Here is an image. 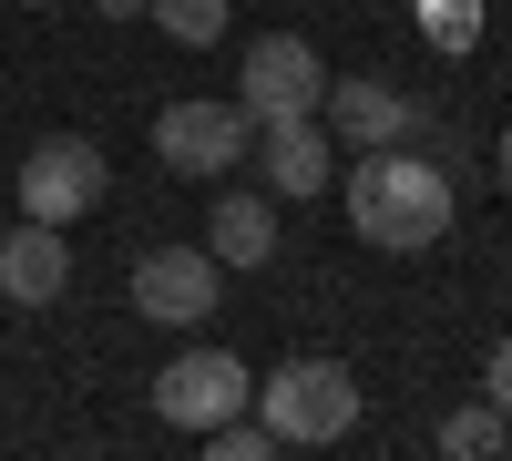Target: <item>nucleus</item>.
Here are the masks:
<instances>
[{"label":"nucleus","instance_id":"nucleus-1","mask_svg":"<svg viewBox=\"0 0 512 461\" xmlns=\"http://www.w3.org/2000/svg\"><path fill=\"white\" fill-rule=\"evenodd\" d=\"M461 216V195L431 154H400V144H369L349 164V226L369 246H390V257H420V246H441Z\"/></svg>","mask_w":512,"mask_h":461},{"label":"nucleus","instance_id":"nucleus-2","mask_svg":"<svg viewBox=\"0 0 512 461\" xmlns=\"http://www.w3.org/2000/svg\"><path fill=\"white\" fill-rule=\"evenodd\" d=\"M246 410L277 431V451H328L359 431V380H349V359H287L256 380Z\"/></svg>","mask_w":512,"mask_h":461},{"label":"nucleus","instance_id":"nucleus-3","mask_svg":"<svg viewBox=\"0 0 512 461\" xmlns=\"http://www.w3.org/2000/svg\"><path fill=\"white\" fill-rule=\"evenodd\" d=\"M103 185H113V164L93 134H52L21 154V216H41V226H82L103 205Z\"/></svg>","mask_w":512,"mask_h":461},{"label":"nucleus","instance_id":"nucleus-4","mask_svg":"<svg viewBox=\"0 0 512 461\" xmlns=\"http://www.w3.org/2000/svg\"><path fill=\"white\" fill-rule=\"evenodd\" d=\"M256 400V369L236 349H175L154 369V421H175V431H205V421H226V410Z\"/></svg>","mask_w":512,"mask_h":461},{"label":"nucleus","instance_id":"nucleus-5","mask_svg":"<svg viewBox=\"0 0 512 461\" xmlns=\"http://www.w3.org/2000/svg\"><path fill=\"white\" fill-rule=\"evenodd\" d=\"M318 93H328V62H318V41H297V31H267V41H246V62H236V103H246V123L318 113Z\"/></svg>","mask_w":512,"mask_h":461},{"label":"nucleus","instance_id":"nucleus-6","mask_svg":"<svg viewBox=\"0 0 512 461\" xmlns=\"http://www.w3.org/2000/svg\"><path fill=\"white\" fill-rule=\"evenodd\" d=\"M216 287H226V267L205 246H144L134 257V308L154 328H205L216 318Z\"/></svg>","mask_w":512,"mask_h":461},{"label":"nucleus","instance_id":"nucleus-7","mask_svg":"<svg viewBox=\"0 0 512 461\" xmlns=\"http://www.w3.org/2000/svg\"><path fill=\"white\" fill-rule=\"evenodd\" d=\"M154 154L175 175H226L236 154H256V123H246V103H164L154 113Z\"/></svg>","mask_w":512,"mask_h":461},{"label":"nucleus","instance_id":"nucleus-8","mask_svg":"<svg viewBox=\"0 0 512 461\" xmlns=\"http://www.w3.org/2000/svg\"><path fill=\"white\" fill-rule=\"evenodd\" d=\"M62 287H72V236L62 226L31 216V226L0 236V298H11V308H52Z\"/></svg>","mask_w":512,"mask_h":461},{"label":"nucleus","instance_id":"nucleus-9","mask_svg":"<svg viewBox=\"0 0 512 461\" xmlns=\"http://www.w3.org/2000/svg\"><path fill=\"white\" fill-rule=\"evenodd\" d=\"M256 164H267V195H318V185L338 175L328 123H318V113H277V123H256Z\"/></svg>","mask_w":512,"mask_h":461},{"label":"nucleus","instance_id":"nucleus-10","mask_svg":"<svg viewBox=\"0 0 512 461\" xmlns=\"http://www.w3.org/2000/svg\"><path fill=\"white\" fill-rule=\"evenodd\" d=\"M328 144H400V134H420V103L410 93H390V82H328Z\"/></svg>","mask_w":512,"mask_h":461},{"label":"nucleus","instance_id":"nucleus-11","mask_svg":"<svg viewBox=\"0 0 512 461\" xmlns=\"http://www.w3.org/2000/svg\"><path fill=\"white\" fill-rule=\"evenodd\" d=\"M205 257H216V267H267L277 257V195H216Z\"/></svg>","mask_w":512,"mask_h":461},{"label":"nucleus","instance_id":"nucleus-12","mask_svg":"<svg viewBox=\"0 0 512 461\" xmlns=\"http://www.w3.org/2000/svg\"><path fill=\"white\" fill-rule=\"evenodd\" d=\"M164 41H185V52H205V41H226V0H144Z\"/></svg>","mask_w":512,"mask_h":461},{"label":"nucleus","instance_id":"nucleus-13","mask_svg":"<svg viewBox=\"0 0 512 461\" xmlns=\"http://www.w3.org/2000/svg\"><path fill=\"white\" fill-rule=\"evenodd\" d=\"M512 431H502V410L492 400H472V410H451V421H441V451L451 461H482V451H502Z\"/></svg>","mask_w":512,"mask_h":461},{"label":"nucleus","instance_id":"nucleus-14","mask_svg":"<svg viewBox=\"0 0 512 461\" xmlns=\"http://www.w3.org/2000/svg\"><path fill=\"white\" fill-rule=\"evenodd\" d=\"M195 441L216 451V461H277V431H267V421H246V410H226V421H205Z\"/></svg>","mask_w":512,"mask_h":461},{"label":"nucleus","instance_id":"nucleus-15","mask_svg":"<svg viewBox=\"0 0 512 461\" xmlns=\"http://www.w3.org/2000/svg\"><path fill=\"white\" fill-rule=\"evenodd\" d=\"M482 390H492V410H502V421H512V339L482 359Z\"/></svg>","mask_w":512,"mask_h":461},{"label":"nucleus","instance_id":"nucleus-16","mask_svg":"<svg viewBox=\"0 0 512 461\" xmlns=\"http://www.w3.org/2000/svg\"><path fill=\"white\" fill-rule=\"evenodd\" d=\"M492 175H502V195H512V134H502V144H492Z\"/></svg>","mask_w":512,"mask_h":461},{"label":"nucleus","instance_id":"nucleus-17","mask_svg":"<svg viewBox=\"0 0 512 461\" xmlns=\"http://www.w3.org/2000/svg\"><path fill=\"white\" fill-rule=\"evenodd\" d=\"M93 11H103V21H134V11H144V0H93Z\"/></svg>","mask_w":512,"mask_h":461},{"label":"nucleus","instance_id":"nucleus-18","mask_svg":"<svg viewBox=\"0 0 512 461\" xmlns=\"http://www.w3.org/2000/svg\"><path fill=\"white\" fill-rule=\"evenodd\" d=\"M21 11H52V0H21Z\"/></svg>","mask_w":512,"mask_h":461}]
</instances>
